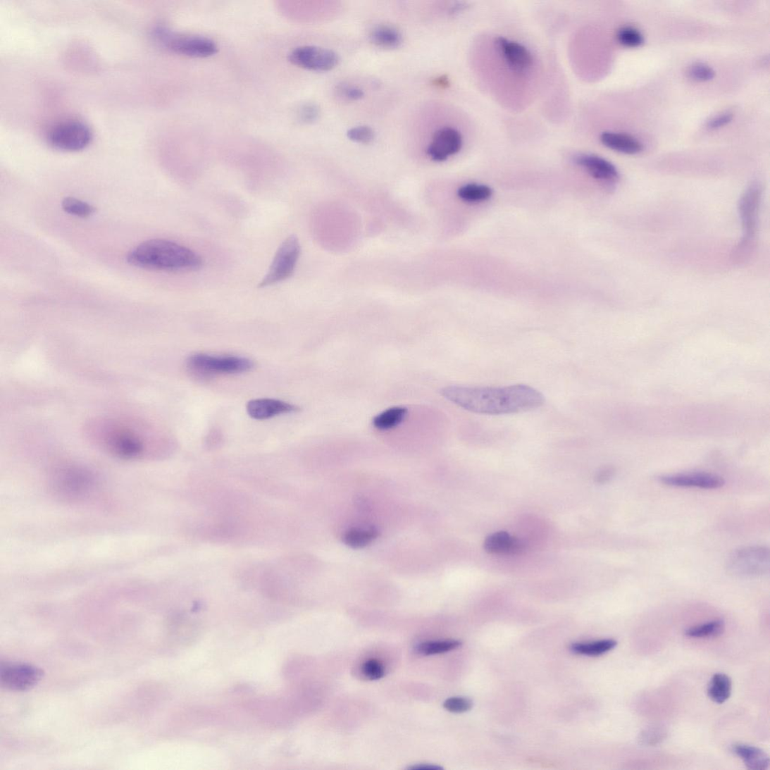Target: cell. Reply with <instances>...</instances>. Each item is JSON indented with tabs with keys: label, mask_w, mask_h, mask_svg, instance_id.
Returning a JSON list of instances; mask_svg holds the SVG:
<instances>
[{
	"label": "cell",
	"mask_w": 770,
	"mask_h": 770,
	"mask_svg": "<svg viewBox=\"0 0 770 770\" xmlns=\"http://www.w3.org/2000/svg\"><path fill=\"white\" fill-rule=\"evenodd\" d=\"M441 395L465 410L488 416L514 414L538 409L545 401L539 390L526 385L500 387L452 385L442 389Z\"/></svg>",
	"instance_id": "cell-1"
},
{
	"label": "cell",
	"mask_w": 770,
	"mask_h": 770,
	"mask_svg": "<svg viewBox=\"0 0 770 770\" xmlns=\"http://www.w3.org/2000/svg\"><path fill=\"white\" fill-rule=\"evenodd\" d=\"M85 433L97 447L119 459L142 460L149 456V431L140 421L94 418L87 422Z\"/></svg>",
	"instance_id": "cell-2"
},
{
	"label": "cell",
	"mask_w": 770,
	"mask_h": 770,
	"mask_svg": "<svg viewBox=\"0 0 770 770\" xmlns=\"http://www.w3.org/2000/svg\"><path fill=\"white\" fill-rule=\"evenodd\" d=\"M128 263L141 269L165 272H192L204 265L201 256L180 244L154 239L143 242L127 255Z\"/></svg>",
	"instance_id": "cell-3"
},
{
	"label": "cell",
	"mask_w": 770,
	"mask_h": 770,
	"mask_svg": "<svg viewBox=\"0 0 770 770\" xmlns=\"http://www.w3.org/2000/svg\"><path fill=\"white\" fill-rule=\"evenodd\" d=\"M154 37L166 49L188 58H206L218 51L217 44L209 38L180 35L164 27L155 28Z\"/></svg>",
	"instance_id": "cell-4"
},
{
	"label": "cell",
	"mask_w": 770,
	"mask_h": 770,
	"mask_svg": "<svg viewBox=\"0 0 770 770\" xmlns=\"http://www.w3.org/2000/svg\"><path fill=\"white\" fill-rule=\"evenodd\" d=\"M769 550L766 547H745L730 555L727 570L735 577L757 578L769 573Z\"/></svg>",
	"instance_id": "cell-5"
},
{
	"label": "cell",
	"mask_w": 770,
	"mask_h": 770,
	"mask_svg": "<svg viewBox=\"0 0 770 770\" xmlns=\"http://www.w3.org/2000/svg\"><path fill=\"white\" fill-rule=\"evenodd\" d=\"M187 366L192 372L203 375L239 374L250 371L253 361L242 356H216L196 354L189 356Z\"/></svg>",
	"instance_id": "cell-6"
},
{
	"label": "cell",
	"mask_w": 770,
	"mask_h": 770,
	"mask_svg": "<svg viewBox=\"0 0 770 770\" xmlns=\"http://www.w3.org/2000/svg\"><path fill=\"white\" fill-rule=\"evenodd\" d=\"M300 254L298 238L292 235L285 240L278 249L269 271L259 287H270L282 282L294 274Z\"/></svg>",
	"instance_id": "cell-7"
},
{
	"label": "cell",
	"mask_w": 770,
	"mask_h": 770,
	"mask_svg": "<svg viewBox=\"0 0 770 770\" xmlns=\"http://www.w3.org/2000/svg\"><path fill=\"white\" fill-rule=\"evenodd\" d=\"M53 480L56 492L69 499L85 497L92 490L95 482L92 473L77 466H66L58 468Z\"/></svg>",
	"instance_id": "cell-8"
},
{
	"label": "cell",
	"mask_w": 770,
	"mask_h": 770,
	"mask_svg": "<svg viewBox=\"0 0 770 770\" xmlns=\"http://www.w3.org/2000/svg\"><path fill=\"white\" fill-rule=\"evenodd\" d=\"M49 142L56 149L77 151L85 149L92 139V132L85 123L68 120L54 127L49 133Z\"/></svg>",
	"instance_id": "cell-9"
},
{
	"label": "cell",
	"mask_w": 770,
	"mask_h": 770,
	"mask_svg": "<svg viewBox=\"0 0 770 770\" xmlns=\"http://www.w3.org/2000/svg\"><path fill=\"white\" fill-rule=\"evenodd\" d=\"M288 60L300 68L315 72L330 71L337 66L340 61L336 52L313 46L294 49L290 53Z\"/></svg>",
	"instance_id": "cell-10"
},
{
	"label": "cell",
	"mask_w": 770,
	"mask_h": 770,
	"mask_svg": "<svg viewBox=\"0 0 770 770\" xmlns=\"http://www.w3.org/2000/svg\"><path fill=\"white\" fill-rule=\"evenodd\" d=\"M41 669L29 664H7L0 671L3 687L15 691H26L35 688L43 677Z\"/></svg>",
	"instance_id": "cell-11"
},
{
	"label": "cell",
	"mask_w": 770,
	"mask_h": 770,
	"mask_svg": "<svg viewBox=\"0 0 770 770\" xmlns=\"http://www.w3.org/2000/svg\"><path fill=\"white\" fill-rule=\"evenodd\" d=\"M462 146L461 132L454 128L445 127L435 132L427 154L432 161L443 162L459 153Z\"/></svg>",
	"instance_id": "cell-12"
},
{
	"label": "cell",
	"mask_w": 770,
	"mask_h": 770,
	"mask_svg": "<svg viewBox=\"0 0 770 770\" xmlns=\"http://www.w3.org/2000/svg\"><path fill=\"white\" fill-rule=\"evenodd\" d=\"M762 193L760 185L753 184L745 190L740 199L739 210L745 232V244L755 235Z\"/></svg>",
	"instance_id": "cell-13"
},
{
	"label": "cell",
	"mask_w": 770,
	"mask_h": 770,
	"mask_svg": "<svg viewBox=\"0 0 770 770\" xmlns=\"http://www.w3.org/2000/svg\"><path fill=\"white\" fill-rule=\"evenodd\" d=\"M661 483L678 488H696L707 490L721 488L724 485L723 478L707 473H690L664 476L659 478Z\"/></svg>",
	"instance_id": "cell-14"
},
{
	"label": "cell",
	"mask_w": 770,
	"mask_h": 770,
	"mask_svg": "<svg viewBox=\"0 0 770 770\" xmlns=\"http://www.w3.org/2000/svg\"><path fill=\"white\" fill-rule=\"evenodd\" d=\"M496 44L504 59L513 71L523 73L531 68L532 55L522 44L503 37L497 39Z\"/></svg>",
	"instance_id": "cell-15"
},
{
	"label": "cell",
	"mask_w": 770,
	"mask_h": 770,
	"mask_svg": "<svg viewBox=\"0 0 770 770\" xmlns=\"http://www.w3.org/2000/svg\"><path fill=\"white\" fill-rule=\"evenodd\" d=\"M249 416L255 420H266L296 412L299 408L286 402L274 399H256L247 405Z\"/></svg>",
	"instance_id": "cell-16"
},
{
	"label": "cell",
	"mask_w": 770,
	"mask_h": 770,
	"mask_svg": "<svg viewBox=\"0 0 770 770\" xmlns=\"http://www.w3.org/2000/svg\"><path fill=\"white\" fill-rule=\"evenodd\" d=\"M575 162L596 180L604 182H616L619 180L616 167L598 156L579 154L575 158Z\"/></svg>",
	"instance_id": "cell-17"
},
{
	"label": "cell",
	"mask_w": 770,
	"mask_h": 770,
	"mask_svg": "<svg viewBox=\"0 0 770 770\" xmlns=\"http://www.w3.org/2000/svg\"><path fill=\"white\" fill-rule=\"evenodd\" d=\"M484 548L490 554H517L523 550V544L506 532H498L489 535Z\"/></svg>",
	"instance_id": "cell-18"
},
{
	"label": "cell",
	"mask_w": 770,
	"mask_h": 770,
	"mask_svg": "<svg viewBox=\"0 0 770 770\" xmlns=\"http://www.w3.org/2000/svg\"><path fill=\"white\" fill-rule=\"evenodd\" d=\"M600 140L606 147L623 154H637L643 149L641 142L627 134L605 132Z\"/></svg>",
	"instance_id": "cell-19"
},
{
	"label": "cell",
	"mask_w": 770,
	"mask_h": 770,
	"mask_svg": "<svg viewBox=\"0 0 770 770\" xmlns=\"http://www.w3.org/2000/svg\"><path fill=\"white\" fill-rule=\"evenodd\" d=\"M732 752L741 758L745 765L750 769L765 770L769 768V756L755 746L735 744L732 746Z\"/></svg>",
	"instance_id": "cell-20"
},
{
	"label": "cell",
	"mask_w": 770,
	"mask_h": 770,
	"mask_svg": "<svg viewBox=\"0 0 770 770\" xmlns=\"http://www.w3.org/2000/svg\"><path fill=\"white\" fill-rule=\"evenodd\" d=\"M370 39L375 46L393 49L399 48L403 42L400 32L394 27L380 25L375 27L371 32Z\"/></svg>",
	"instance_id": "cell-21"
},
{
	"label": "cell",
	"mask_w": 770,
	"mask_h": 770,
	"mask_svg": "<svg viewBox=\"0 0 770 770\" xmlns=\"http://www.w3.org/2000/svg\"><path fill=\"white\" fill-rule=\"evenodd\" d=\"M732 692L731 678L724 673L714 675L707 689L709 697L716 704H721L731 697Z\"/></svg>",
	"instance_id": "cell-22"
},
{
	"label": "cell",
	"mask_w": 770,
	"mask_h": 770,
	"mask_svg": "<svg viewBox=\"0 0 770 770\" xmlns=\"http://www.w3.org/2000/svg\"><path fill=\"white\" fill-rule=\"evenodd\" d=\"M408 409L403 406L390 408L381 412L373 420V426L379 430H388L399 426L404 421Z\"/></svg>",
	"instance_id": "cell-23"
},
{
	"label": "cell",
	"mask_w": 770,
	"mask_h": 770,
	"mask_svg": "<svg viewBox=\"0 0 770 770\" xmlns=\"http://www.w3.org/2000/svg\"><path fill=\"white\" fill-rule=\"evenodd\" d=\"M618 642L614 640H601L588 642L573 643L571 651L576 654L597 657L615 649Z\"/></svg>",
	"instance_id": "cell-24"
},
{
	"label": "cell",
	"mask_w": 770,
	"mask_h": 770,
	"mask_svg": "<svg viewBox=\"0 0 770 770\" xmlns=\"http://www.w3.org/2000/svg\"><path fill=\"white\" fill-rule=\"evenodd\" d=\"M378 535V530L373 528H353L344 534L343 542L352 548L360 549L371 544L377 538Z\"/></svg>",
	"instance_id": "cell-25"
},
{
	"label": "cell",
	"mask_w": 770,
	"mask_h": 770,
	"mask_svg": "<svg viewBox=\"0 0 770 770\" xmlns=\"http://www.w3.org/2000/svg\"><path fill=\"white\" fill-rule=\"evenodd\" d=\"M724 628L723 621L715 620L690 628L685 631V635L688 638L694 639L718 638L724 633Z\"/></svg>",
	"instance_id": "cell-26"
},
{
	"label": "cell",
	"mask_w": 770,
	"mask_h": 770,
	"mask_svg": "<svg viewBox=\"0 0 770 770\" xmlns=\"http://www.w3.org/2000/svg\"><path fill=\"white\" fill-rule=\"evenodd\" d=\"M461 645V642L454 640L428 641L418 645L416 651L421 655H436L459 649Z\"/></svg>",
	"instance_id": "cell-27"
},
{
	"label": "cell",
	"mask_w": 770,
	"mask_h": 770,
	"mask_svg": "<svg viewBox=\"0 0 770 770\" xmlns=\"http://www.w3.org/2000/svg\"><path fill=\"white\" fill-rule=\"evenodd\" d=\"M457 195L465 202H481L492 197V190L483 185L468 184L459 188Z\"/></svg>",
	"instance_id": "cell-28"
},
{
	"label": "cell",
	"mask_w": 770,
	"mask_h": 770,
	"mask_svg": "<svg viewBox=\"0 0 770 770\" xmlns=\"http://www.w3.org/2000/svg\"><path fill=\"white\" fill-rule=\"evenodd\" d=\"M62 208L65 213L82 218L90 217L96 213L94 206L72 197L63 199Z\"/></svg>",
	"instance_id": "cell-29"
},
{
	"label": "cell",
	"mask_w": 770,
	"mask_h": 770,
	"mask_svg": "<svg viewBox=\"0 0 770 770\" xmlns=\"http://www.w3.org/2000/svg\"><path fill=\"white\" fill-rule=\"evenodd\" d=\"M620 44L628 48L639 47L644 42L642 33L637 29L627 27L620 29L617 33Z\"/></svg>",
	"instance_id": "cell-30"
},
{
	"label": "cell",
	"mask_w": 770,
	"mask_h": 770,
	"mask_svg": "<svg viewBox=\"0 0 770 770\" xmlns=\"http://www.w3.org/2000/svg\"><path fill=\"white\" fill-rule=\"evenodd\" d=\"M688 76L690 80L696 82H707L715 76V71L709 66L697 63L689 66L687 70Z\"/></svg>",
	"instance_id": "cell-31"
},
{
	"label": "cell",
	"mask_w": 770,
	"mask_h": 770,
	"mask_svg": "<svg viewBox=\"0 0 770 770\" xmlns=\"http://www.w3.org/2000/svg\"><path fill=\"white\" fill-rule=\"evenodd\" d=\"M348 138L356 143L369 144L375 139L374 130L368 126H359L347 132Z\"/></svg>",
	"instance_id": "cell-32"
},
{
	"label": "cell",
	"mask_w": 770,
	"mask_h": 770,
	"mask_svg": "<svg viewBox=\"0 0 770 770\" xmlns=\"http://www.w3.org/2000/svg\"><path fill=\"white\" fill-rule=\"evenodd\" d=\"M361 671L366 678L372 681L381 679L385 675V666L376 659H370L364 662Z\"/></svg>",
	"instance_id": "cell-33"
},
{
	"label": "cell",
	"mask_w": 770,
	"mask_h": 770,
	"mask_svg": "<svg viewBox=\"0 0 770 770\" xmlns=\"http://www.w3.org/2000/svg\"><path fill=\"white\" fill-rule=\"evenodd\" d=\"M297 116L298 120L302 124H312L318 119L320 109L316 104H306L298 108Z\"/></svg>",
	"instance_id": "cell-34"
},
{
	"label": "cell",
	"mask_w": 770,
	"mask_h": 770,
	"mask_svg": "<svg viewBox=\"0 0 770 770\" xmlns=\"http://www.w3.org/2000/svg\"><path fill=\"white\" fill-rule=\"evenodd\" d=\"M443 707L452 713H464L472 709L473 702L464 697H451L444 702Z\"/></svg>",
	"instance_id": "cell-35"
},
{
	"label": "cell",
	"mask_w": 770,
	"mask_h": 770,
	"mask_svg": "<svg viewBox=\"0 0 770 770\" xmlns=\"http://www.w3.org/2000/svg\"><path fill=\"white\" fill-rule=\"evenodd\" d=\"M337 95L348 101H358L364 98V92L361 88L349 84H341L337 86Z\"/></svg>",
	"instance_id": "cell-36"
},
{
	"label": "cell",
	"mask_w": 770,
	"mask_h": 770,
	"mask_svg": "<svg viewBox=\"0 0 770 770\" xmlns=\"http://www.w3.org/2000/svg\"><path fill=\"white\" fill-rule=\"evenodd\" d=\"M733 116L731 113H724L711 119L707 124L710 130L719 129L728 124L731 121Z\"/></svg>",
	"instance_id": "cell-37"
},
{
	"label": "cell",
	"mask_w": 770,
	"mask_h": 770,
	"mask_svg": "<svg viewBox=\"0 0 770 770\" xmlns=\"http://www.w3.org/2000/svg\"><path fill=\"white\" fill-rule=\"evenodd\" d=\"M646 734L651 735L652 736H645V738L642 739L644 740L643 741L646 742L648 744H657L658 742L662 741L664 733L662 731L653 730L652 731L647 732Z\"/></svg>",
	"instance_id": "cell-38"
},
{
	"label": "cell",
	"mask_w": 770,
	"mask_h": 770,
	"mask_svg": "<svg viewBox=\"0 0 770 770\" xmlns=\"http://www.w3.org/2000/svg\"><path fill=\"white\" fill-rule=\"evenodd\" d=\"M408 769H411V770H441V769H443V768L440 766H437V765L418 764V765H416V766L415 765V766H410V767L408 768Z\"/></svg>",
	"instance_id": "cell-39"
},
{
	"label": "cell",
	"mask_w": 770,
	"mask_h": 770,
	"mask_svg": "<svg viewBox=\"0 0 770 770\" xmlns=\"http://www.w3.org/2000/svg\"><path fill=\"white\" fill-rule=\"evenodd\" d=\"M612 476V472L610 470H605L598 473L597 476V481L600 483H604L609 481Z\"/></svg>",
	"instance_id": "cell-40"
},
{
	"label": "cell",
	"mask_w": 770,
	"mask_h": 770,
	"mask_svg": "<svg viewBox=\"0 0 770 770\" xmlns=\"http://www.w3.org/2000/svg\"><path fill=\"white\" fill-rule=\"evenodd\" d=\"M435 84L438 85L440 86H446L449 84V82H448L447 79H446V77H439V79H437L436 81H435Z\"/></svg>",
	"instance_id": "cell-41"
}]
</instances>
